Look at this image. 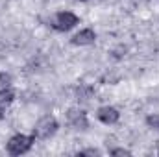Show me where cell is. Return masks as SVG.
<instances>
[{"label": "cell", "instance_id": "6da1fadb", "mask_svg": "<svg viewBox=\"0 0 159 157\" xmlns=\"http://www.w3.org/2000/svg\"><path fill=\"white\" fill-rule=\"evenodd\" d=\"M34 142H35V135L17 133V135H13V137L7 141L6 150H7L9 155H24V154H28V152L32 150Z\"/></svg>", "mask_w": 159, "mask_h": 157}, {"label": "cell", "instance_id": "7a4b0ae2", "mask_svg": "<svg viewBox=\"0 0 159 157\" xmlns=\"http://www.w3.org/2000/svg\"><path fill=\"white\" fill-rule=\"evenodd\" d=\"M78 22H80L78 15H74L72 11H59V13H56V15L52 17L50 26H52L56 32L65 34V32H70Z\"/></svg>", "mask_w": 159, "mask_h": 157}, {"label": "cell", "instance_id": "3957f363", "mask_svg": "<svg viewBox=\"0 0 159 157\" xmlns=\"http://www.w3.org/2000/svg\"><path fill=\"white\" fill-rule=\"evenodd\" d=\"M57 129H59V122L56 120V117H43L37 120V124H35V128H34V135H35V139H50V137H54L56 133H57Z\"/></svg>", "mask_w": 159, "mask_h": 157}, {"label": "cell", "instance_id": "277c9868", "mask_svg": "<svg viewBox=\"0 0 159 157\" xmlns=\"http://www.w3.org/2000/svg\"><path fill=\"white\" fill-rule=\"evenodd\" d=\"M96 117H98V120H100L102 124H106V126H113V124L119 122L120 113H119V109L113 107V105H102V107H98Z\"/></svg>", "mask_w": 159, "mask_h": 157}, {"label": "cell", "instance_id": "5b68a950", "mask_svg": "<svg viewBox=\"0 0 159 157\" xmlns=\"http://www.w3.org/2000/svg\"><path fill=\"white\" fill-rule=\"evenodd\" d=\"M67 120L74 129H87L89 128V118H87V113L83 109H74V107L69 109Z\"/></svg>", "mask_w": 159, "mask_h": 157}, {"label": "cell", "instance_id": "8992f818", "mask_svg": "<svg viewBox=\"0 0 159 157\" xmlns=\"http://www.w3.org/2000/svg\"><path fill=\"white\" fill-rule=\"evenodd\" d=\"M96 41V32L93 28H83L72 37V44L76 46H89Z\"/></svg>", "mask_w": 159, "mask_h": 157}, {"label": "cell", "instance_id": "52a82bcc", "mask_svg": "<svg viewBox=\"0 0 159 157\" xmlns=\"http://www.w3.org/2000/svg\"><path fill=\"white\" fill-rule=\"evenodd\" d=\"M15 100V91L7 89V91H0V120L6 115V109L11 105V102Z\"/></svg>", "mask_w": 159, "mask_h": 157}, {"label": "cell", "instance_id": "ba28073f", "mask_svg": "<svg viewBox=\"0 0 159 157\" xmlns=\"http://www.w3.org/2000/svg\"><path fill=\"white\" fill-rule=\"evenodd\" d=\"M13 89V79L7 72H0V91H7Z\"/></svg>", "mask_w": 159, "mask_h": 157}, {"label": "cell", "instance_id": "9c48e42d", "mask_svg": "<svg viewBox=\"0 0 159 157\" xmlns=\"http://www.w3.org/2000/svg\"><path fill=\"white\" fill-rule=\"evenodd\" d=\"M146 126H148L150 129L159 131V113H152V115H148V117H146Z\"/></svg>", "mask_w": 159, "mask_h": 157}, {"label": "cell", "instance_id": "30bf717a", "mask_svg": "<svg viewBox=\"0 0 159 157\" xmlns=\"http://www.w3.org/2000/svg\"><path fill=\"white\" fill-rule=\"evenodd\" d=\"M111 155H131V152L126 148H115V150H111Z\"/></svg>", "mask_w": 159, "mask_h": 157}, {"label": "cell", "instance_id": "8fae6325", "mask_svg": "<svg viewBox=\"0 0 159 157\" xmlns=\"http://www.w3.org/2000/svg\"><path fill=\"white\" fill-rule=\"evenodd\" d=\"M78 155H100V152H98V150H94V148H87V150L78 152Z\"/></svg>", "mask_w": 159, "mask_h": 157}, {"label": "cell", "instance_id": "7c38bea8", "mask_svg": "<svg viewBox=\"0 0 159 157\" xmlns=\"http://www.w3.org/2000/svg\"><path fill=\"white\" fill-rule=\"evenodd\" d=\"M80 2H87V0H80Z\"/></svg>", "mask_w": 159, "mask_h": 157}, {"label": "cell", "instance_id": "4fadbf2b", "mask_svg": "<svg viewBox=\"0 0 159 157\" xmlns=\"http://www.w3.org/2000/svg\"><path fill=\"white\" fill-rule=\"evenodd\" d=\"M157 154H159V150H157Z\"/></svg>", "mask_w": 159, "mask_h": 157}]
</instances>
